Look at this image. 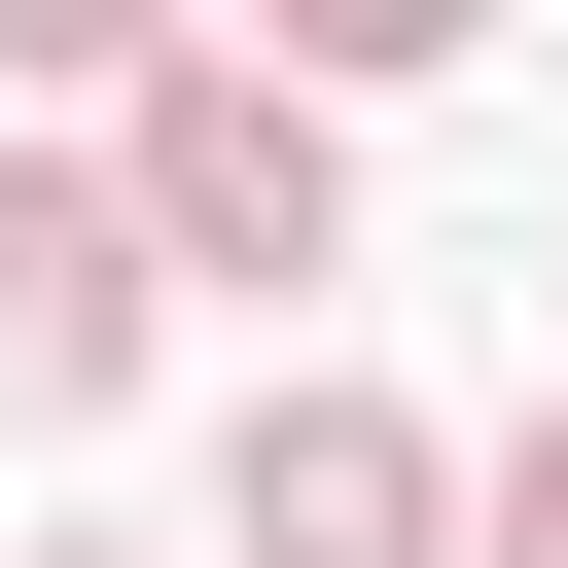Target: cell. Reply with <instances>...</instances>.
Instances as JSON below:
<instances>
[{
  "label": "cell",
  "instance_id": "cell-2",
  "mask_svg": "<svg viewBox=\"0 0 568 568\" xmlns=\"http://www.w3.org/2000/svg\"><path fill=\"white\" fill-rule=\"evenodd\" d=\"M213 568H462V462H426L390 390H320V355H284V390L213 426Z\"/></svg>",
  "mask_w": 568,
  "mask_h": 568
},
{
  "label": "cell",
  "instance_id": "cell-3",
  "mask_svg": "<svg viewBox=\"0 0 568 568\" xmlns=\"http://www.w3.org/2000/svg\"><path fill=\"white\" fill-rule=\"evenodd\" d=\"M106 390H142V213L0 142V426H106Z\"/></svg>",
  "mask_w": 568,
  "mask_h": 568
},
{
  "label": "cell",
  "instance_id": "cell-4",
  "mask_svg": "<svg viewBox=\"0 0 568 568\" xmlns=\"http://www.w3.org/2000/svg\"><path fill=\"white\" fill-rule=\"evenodd\" d=\"M462 568H568V390H532V426L462 462Z\"/></svg>",
  "mask_w": 568,
  "mask_h": 568
},
{
  "label": "cell",
  "instance_id": "cell-5",
  "mask_svg": "<svg viewBox=\"0 0 568 568\" xmlns=\"http://www.w3.org/2000/svg\"><path fill=\"white\" fill-rule=\"evenodd\" d=\"M71 568H106V532H71Z\"/></svg>",
  "mask_w": 568,
  "mask_h": 568
},
{
  "label": "cell",
  "instance_id": "cell-1",
  "mask_svg": "<svg viewBox=\"0 0 568 568\" xmlns=\"http://www.w3.org/2000/svg\"><path fill=\"white\" fill-rule=\"evenodd\" d=\"M106 213H142V284H320V248H355V106H320L284 36H178V71L106 106Z\"/></svg>",
  "mask_w": 568,
  "mask_h": 568
}]
</instances>
